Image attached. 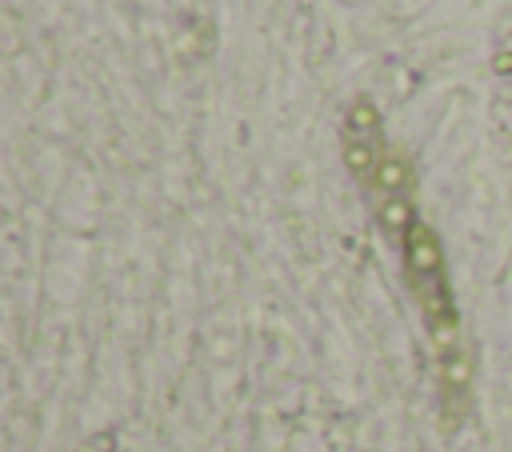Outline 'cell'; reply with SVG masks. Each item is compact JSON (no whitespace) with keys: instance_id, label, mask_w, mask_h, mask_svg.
I'll return each instance as SVG.
<instances>
[{"instance_id":"6da1fadb","label":"cell","mask_w":512,"mask_h":452,"mask_svg":"<svg viewBox=\"0 0 512 452\" xmlns=\"http://www.w3.org/2000/svg\"><path fill=\"white\" fill-rule=\"evenodd\" d=\"M404 256H408V276H412V288H416V300L436 332V344L448 348L452 344V332H456V320H452V304H448V284H444V264H440V248L432 240V232L424 224H408L404 232Z\"/></svg>"}]
</instances>
